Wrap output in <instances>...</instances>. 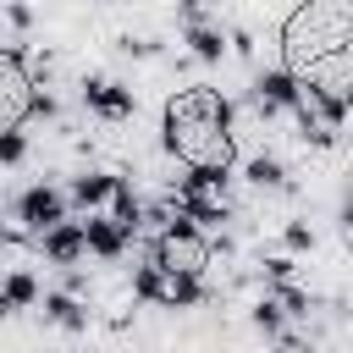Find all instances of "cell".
<instances>
[{"label":"cell","mask_w":353,"mask_h":353,"mask_svg":"<svg viewBox=\"0 0 353 353\" xmlns=\"http://www.w3.org/2000/svg\"><path fill=\"white\" fill-rule=\"evenodd\" d=\"M276 353H303V342L298 336H276Z\"/></svg>","instance_id":"obj_27"},{"label":"cell","mask_w":353,"mask_h":353,"mask_svg":"<svg viewBox=\"0 0 353 353\" xmlns=\"http://www.w3.org/2000/svg\"><path fill=\"white\" fill-rule=\"evenodd\" d=\"M83 105L105 121H127L138 110V94L127 83H110V77H83Z\"/></svg>","instance_id":"obj_7"},{"label":"cell","mask_w":353,"mask_h":353,"mask_svg":"<svg viewBox=\"0 0 353 353\" xmlns=\"http://www.w3.org/2000/svg\"><path fill=\"white\" fill-rule=\"evenodd\" d=\"M22 154H28L22 127H6V132H0V160H6V165H22Z\"/></svg>","instance_id":"obj_21"},{"label":"cell","mask_w":353,"mask_h":353,"mask_svg":"<svg viewBox=\"0 0 353 353\" xmlns=\"http://www.w3.org/2000/svg\"><path fill=\"white\" fill-rule=\"evenodd\" d=\"M39 254H44L50 265H77V259L88 254V226H83V221H61V226L39 232Z\"/></svg>","instance_id":"obj_8"},{"label":"cell","mask_w":353,"mask_h":353,"mask_svg":"<svg viewBox=\"0 0 353 353\" xmlns=\"http://www.w3.org/2000/svg\"><path fill=\"white\" fill-rule=\"evenodd\" d=\"M33 116H55V99H50L44 88H39V99H33Z\"/></svg>","instance_id":"obj_26"},{"label":"cell","mask_w":353,"mask_h":353,"mask_svg":"<svg viewBox=\"0 0 353 353\" xmlns=\"http://www.w3.org/2000/svg\"><path fill=\"white\" fill-rule=\"evenodd\" d=\"M265 281H270V287H287V281H292V259H287V254L265 259Z\"/></svg>","instance_id":"obj_23"},{"label":"cell","mask_w":353,"mask_h":353,"mask_svg":"<svg viewBox=\"0 0 353 353\" xmlns=\"http://www.w3.org/2000/svg\"><path fill=\"white\" fill-rule=\"evenodd\" d=\"M270 298L287 309V320H303V314H309V292H303L298 281H287V287H270Z\"/></svg>","instance_id":"obj_20"},{"label":"cell","mask_w":353,"mask_h":353,"mask_svg":"<svg viewBox=\"0 0 353 353\" xmlns=\"http://www.w3.org/2000/svg\"><path fill=\"white\" fill-rule=\"evenodd\" d=\"M165 149L188 165H232V99L221 88H176L165 99Z\"/></svg>","instance_id":"obj_2"},{"label":"cell","mask_w":353,"mask_h":353,"mask_svg":"<svg viewBox=\"0 0 353 353\" xmlns=\"http://www.w3.org/2000/svg\"><path fill=\"white\" fill-rule=\"evenodd\" d=\"M176 210L193 215L199 226H221L226 221V199L221 193H176Z\"/></svg>","instance_id":"obj_12"},{"label":"cell","mask_w":353,"mask_h":353,"mask_svg":"<svg viewBox=\"0 0 353 353\" xmlns=\"http://www.w3.org/2000/svg\"><path fill=\"white\" fill-rule=\"evenodd\" d=\"M281 243H287L292 254H303V248H314V226H303V221H287V226H281Z\"/></svg>","instance_id":"obj_22"},{"label":"cell","mask_w":353,"mask_h":353,"mask_svg":"<svg viewBox=\"0 0 353 353\" xmlns=\"http://www.w3.org/2000/svg\"><path fill=\"white\" fill-rule=\"evenodd\" d=\"M347 248H353V226H347Z\"/></svg>","instance_id":"obj_29"},{"label":"cell","mask_w":353,"mask_h":353,"mask_svg":"<svg viewBox=\"0 0 353 353\" xmlns=\"http://www.w3.org/2000/svg\"><path fill=\"white\" fill-rule=\"evenodd\" d=\"M6 17H11V28H28V22H33V11H28L22 0H11V6H6Z\"/></svg>","instance_id":"obj_24"},{"label":"cell","mask_w":353,"mask_h":353,"mask_svg":"<svg viewBox=\"0 0 353 353\" xmlns=\"http://www.w3.org/2000/svg\"><path fill=\"white\" fill-rule=\"evenodd\" d=\"M116 188H121V176H110V171H83V176H72V204H83V210L94 215L99 204L116 199Z\"/></svg>","instance_id":"obj_10"},{"label":"cell","mask_w":353,"mask_h":353,"mask_svg":"<svg viewBox=\"0 0 353 353\" xmlns=\"http://www.w3.org/2000/svg\"><path fill=\"white\" fill-rule=\"evenodd\" d=\"M121 50H127V55H143V61H149V55H154V44H149V39H132V33H127V39H121Z\"/></svg>","instance_id":"obj_25"},{"label":"cell","mask_w":353,"mask_h":353,"mask_svg":"<svg viewBox=\"0 0 353 353\" xmlns=\"http://www.w3.org/2000/svg\"><path fill=\"white\" fill-rule=\"evenodd\" d=\"M132 292L149 298V303H160V298H165V270H160V265H138V270H132Z\"/></svg>","instance_id":"obj_19"},{"label":"cell","mask_w":353,"mask_h":353,"mask_svg":"<svg viewBox=\"0 0 353 353\" xmlns=\"http://www.w3.org/2000/svg\"><path fill=\"white\" fill-rule=\"evenodd\" d=\"M303 99H309V88L298 83V72H287V66H265L259 77H254V110L259 116H276V110H303Z\"/></svg>","instance_id":"obj_4"},{"label":"cell","mask_w":353,"mask_h":353,"mask_svg":"<svg viewBox=\"0 0 353 353\" xmlns=\"http://www.w3.org/2000/svg\"><path fill=\"white\" fill-rule=\"evenodd\" d=\"M149 265H160V270H188V276H204V265H210V243L199 237V221L176 210V215L165 221V232L149 243Z\"/></svg>","instance_id":"obj_3"},{"label":"cell","mask_w":353,"mask_h":353,"mask_svg":"<svg viewBox=\"0 0 353 353\" xmlns=\"http://www.w3.org/2000/svg\"><path fill=\"white\" fill-rule=\"evenodd\" d=\"M83 226H88V254H99V259H121L127 243H132V232L116 215H88Z\"/></svg>","instance_id":"obj_9"},{"label":"cell","mask_w":353,"mask_h":353,"mask_svg":"<svg viewBox=\"0 0 353 353\" xmlns=\"http://www.w3.org/2000/svg\"><path fill=\"white\" fill-rule=\"evenodd\" d=\"M33 303H39V281H33V270H11V276H6V309L22 314V309H33Z\"/></svg>","instance_id":"obj_16"},{"label":"cell","mask_w":353,"mask_h":353,"mask_svg":"<svg viewBox=\"0 0 353 353\" xmlns=\"http://www.w3.org/2000/svg\"><path fill=\"white\" fill-rule=\"evenodd\" d=\"M353 226V193H347V204H342V232Z\"/></svg>","instance_id":"obj_28"},{"label":"cell","mask_w":353,"mask_h":353,"mask_svg":"<svg viewBox=\"0 0 353 353\" xmlns=\"http://www.w3.org/2000/svg\"><path fill=\"white\" fill-rule=\"evenodd\" d=\"M281 66L353 110V0H303L281 22Z\"/></svg>","instance_id":"obj_1"},{"label":"cell","mask_w":353,"mask_h":353,"mask_svg":"<svg viewBox=\"0 0 353 353\" xmlns=\"http://www.w3.org/2000/svg\"><path fill=\"white\" fill-rule=\"evenodd\" d=\"M110 215H116V221H121V226H127V232H138V226H143V221H149V210H143V204H138V193H132V188H127V182H121V188H116V199H110Z\"/></svg>","instance_id":"obj_17"},{"label":"cell","mask_w":353,"mask_h":353,"mask_svg":"<svg viewBox=\"0 0 353 353\" xmlns=\"http://www.w3.org/2000/svg\"><path fill=\"white\" fill-rule=\"evenodd\" d=\"M160 303L165 309H193V303H204V281L188 276V270H165V298Z\"/></svg>","instance_id":"obj_13"},{"label":"cell","mask_w":353,"mask_h":353,"mask_svg":"<svg viewBox=\"0 0 353 353\" xmlns=\"http://www.w3.org/2000/svg\"><path fill=\"white\" fill-rule=\"evenodd\" d=\"M248 320H254V331H265V336H281V325H287V309H281V303L265 292V298L248 309Z\"/></svg>","instance_id":"obj_18"},{"label":"cell","mask_w":353,"mask_h":353,"mask_svg":"<svg viewBox=\"0 0 353 353\" xmlns=\"http://www.w3.org/2000/svg\"><path fill=\"white\" fill-rule=\"evenodd\" d=\"M243 176H248L254 188H270V193H281V188H292V182H287V165H281L276 154H254Z\"/></svg>","instance_id":"obj_15"},{"label":"cell","mask_w":353,"mask_h":353,"mask_svg":"<svg viewBox=\"0 0 353 353\" xmlns=\"http://www.w3.org/2000/svg\"><path fill=\"white\" fill-rule=\"evenodd\" d=\"M188 50H193V61L215 66V61L226 55V39H221V28H210V22H193V28H188Z\"/></svg>","instance_id":"obj_14"},{"label":"cell","mask_w":353,"mask_h":353,"mask_svg":"<svg viewBox=\"0 0 353 353\" xmlns=\"http://www.w3.org/2000/svg\"><path fill=\"white\" fill-rule=\"evenodd\" d=\"M44 320L61 325V331H83L88 325V309L77 303V292H44Z\"/></svg>","instance_id":"obj_11"},{"label":"cell","mask_w":353,"mask_h":353,"mask_svg":"<svg viewBox=\"0 0 353 353\" xmlns=\"http://www.w3.org/2000/svg\"><path fill=\"white\" fill-rule=\"evenodd\" d=\"M22 44H6V55H0V99H6V127H22V116L33 110V99H39V88L28 83V72H22Z\"/></svg>","instance_id":"obj_5"},{"label":"cell","mask_w":353,"mask_h":353,"mask_svg":"<svg viewBox=\"0 0 353 353\" xmlns=\"http://www.w3.org/2000/svg\"><path fill=\"white\" fill-rule=\"evenodd\" d=\"M17 221H22L28 232H50V226H61V221H66V193L50 188V182L22 188V193H17Z\"/></svg>","instance_id":"obj_6"}]
</instances>
